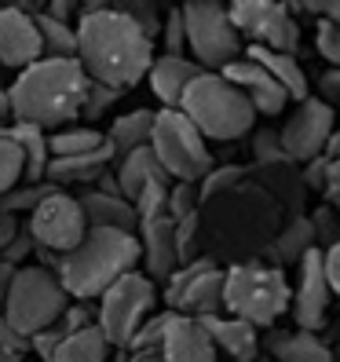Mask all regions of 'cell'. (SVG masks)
<instances>
[{"instance_id":"obj_10","label":"cell","mask_w":340,"mask_h":362,"mask_svg":"<svg viewBox=\"0 0 340 362\" xmlns=\"http://www.w3.org/2000/svg\"><path fill=\"white\" fill-rule=\"evenodd\" d=\"M227 15L242 45L271 48L282 55H296V48H300V23L282 0H235V4H227Z\"/></svg>"},{"instance_id":"obj_34","label":"cell","mask_w":340,"mask_h":362,"mask_svg":"<svg viewBox=\"0 0 340 362\" xmlns=\"http://www.w3.org/2000/svg\"><path fill=\"white\" fill-rule=\"evenodd\" d=\"M158 55H187V33H183V11L168 8L161 18V37H158Z\"/></svg>"},{"instance_id":"obj_4","label":"cell","mask_w":340,"mask_h":362,"mask_svg":"<svg viewBox=\"0 0 340 362\" xmlns=\"http://www.w3.org/2000/svg\"><path fill=\"white\" fill-rule=\"evenodd\" d=\"M180 114L205 136V143H230L252 136V129H257V110L220 74H201L190 84L187 95L180 99Z\"/></svg>"},{"instance_id":"obj_7","label":"cell","mask_w":340,"mask_h":362,"mask_svg":"<svg viewBox=\"0 0 340 362\" xmlns=\"http://www.w3.org/2000/svg\"><path fill=\"white\" fill-rule=\"evenodd\" d=\"M183 11V33H187V59L201 66L205 74H220L235 59H242L245 45L220 0H187Z\"/></svg>"},{"instance_id":"obj_1","label":"cell","mask_w":340,"mask_h":362,"mask_svg":"<svg viewBox=\"0 0 340 362\" xmlns=\"http://www.w3.org/2000/svg\"><path fill=\"white\" fill-rule=\"evenodd\" d=\"M158 45L114 4H77V62L88 81L129 92L151 74Z\"/></svg>"},{"instance_id":"obj_54","label":"cell","mask_w":340,"mask_h":362,"mask_svg":"<svg viewBox=\"0 0 340 362\" xmlns=\"http://www.w3.org/2000/svg\"><path fill=\"white\" fill-rule=\"evenodd\" d=\"M0 362H23V358H15V355H4V351H0Z\"/></svg>"},{"instance_id":"obj_26","label":"cell","mask_w":340,"mask_h":362,"mask_svg":"<svg viewBox=\"0 0 340 362\" xmlns=\"http://www.w3.org/2000/svg\"><path fill=\"white\" fill-rule=\"evenodd\" d=\"M114 165V154H92V158H52L45 183L55 190H66V187H95V180Z\"/></svg>"},{"instance_id":"obj_5","label":"cell","mask_w":340,"mask_h":362,"mask_svg":"<svg viewBox=\"0 0 340 362\" xmlns=\"http://www.w3.org/2000/svg\"><path fill=\"white\" fill-rule=\"evenodd\" d=\"M289 311V279L279 264H235L223 271V315L271 329Z\"/></svg>"},{"instance_id":"obj_12","label":"cell","mask_w":340,"mask_h":362,"mask_svg":"<svg viewBox=\"0 0 340 362\" xmlns=\"http://www.w3.org/2000/svg\"><path fill=\"white\" fill-rule=\"evenodd\" d=\"M23 227L30 230L33 245L52 252V257L74 252L84 242V234H88V220H84V209H81L77 194H66V190H55V187L26 216Z\"/></svg>"},{"instance_id":"obj_55","label":"cell","mask_w":340,"mask_h":362,"mask_svg":"<svg viewBox=\"0 0 340 362\" xmlns=\"http://www.w3.org/2000/svg\"><path fill=\"white\" fill-rule=\"evenodd\" d=\"M333 362H340V344H336V348H333Z\"/></svg>"},{"instance_id":"obj_37","label":"cell","mask_w":340,"mask_h":362,"mask_svg":"<svg viewBox=\"0 0 340 362\" xmlns=\"http://www.w3.org/2000/svg\"><path fill=\"white\" fill-rule=\"evenodd\" d=\"M165 322H168V311H154V315L136 329V337L129 340V348H132V351H161Z\"/></svg>"},{"instance_id":"obj_52","label":"cell","mask_w":340,"mask_h":362,"mask_svg":"<svg viewBox=\"0 0 340 362\" xmlns=\"http://www.w3.org/2000/svg\"><path fill=\"white\" fill-rule=\"evenodd\" d=\"M11 274H15V267H8L4 260H0V311H4V300H8V286H11Z\"/></svg>"},{"instance_id":"obj_43","label":"cell","mask_w":340,"mask_h":362,"mask_svg":"<svg viewBox=\"0 0 340 362\" xmlns=\"http://www.w3.org/2000/svg\"><path fill=\"white\" fill-rule=\"evenodd\" d=\"M238 176H242L238 165H216V168H212V173L198 183V198H201V202H205V198H216L220 190H223L227 183H235Z\"/></svg>"},{"instance_id":"obj_14","label":"cell","mask_w":340,"mask_h":362,"mask_svg":"<svg viewBox=\"0 0 340 362\" xmlns=\"http://www.w3.org/2000/svg\"><path fill=\"white\" fill-rule=\"evenodd\" d=\"M293 271H296V286H289L293 322H296V329H304V333H318V329L326 326L329 304H333V289L326 282L322 249H311Z\"/></svg>"},{"instance_id":"obj_40","label":"cell","mask_w":340,"mask_h":362,"mask_svg":"<svg viewBox=\"0 0 340 362\" xmlns=\"http://www.w3.org/2000/svg\"><path fill=\"white\" fill-rule=\"evenodd\" d=\"M252 158H257L260 165H289L286 151H282V143H279V132H252Z\"/></svg>"},{"instance_id":"obj_11","label":"cell","mask_w":340,"mask_h":362,"mask_svg":"<svg viewBox=\"0 0 340 362\" xmlns=\"http://www.w3.org/2000/svg\"><path fill=\"white\" fill-rule=\"evenodd\" d=\"M161 300L172 315L198 318V322L212 315H223V271L209 257L180 264L172 271V279L165 282Z\"/></svg>"},{"instance_id":"obj_33","label":"cell","mask_w":340,"mask_h":362,"mask_svg":"<svg viewBox=\"0 0 340 362\" xmlns=\"http://www.w3.org/2000/svg\"><path fill=\"white\" fill-rule=\"evenodd\" d=\"M114 8H117L121 15H129L132 23L158 45V37H161V18H165L158 4H143V0H121V4H114Z\"/></svg>"},{"instance_id":"obj_39","label":"cell","mask_w":340,"mask_h":362,"mask_svg":"<svg viewBox=\"0 0 340 362\" xmlns=\"http://www.w3.org/2000/svg\"><path fill=\"white\" fill-rule=\"evenodd\" d=\"M121 99V92H114V88H106V84H88V95H84V106H81V117L84 121H99L110 106Z\"/></svg>"},{"instance_id":"obj_38","label":"cell","mask_w":340,"mask_h":362,"mask_svg":"<svg viewBox=\"0 0 340 362\" xmlns=\"http://www.w3.org/2000/svg\"><path fill=\"white\" fill-rule=\"evenodd\" d=\"M88 326H95V308H92V304H81V300H70L66 311H62V315H59V322H55L59 337L81 333V329H88Z\"/></svg>"},{"instance_id":"obj_36","label":"cell","mask_w":340,"mask_h":362,"mask_svg":"<svg viewBox=\"0 0 340 362\" xmlns=\"http://www.w3.org/2000/svg\"><path fill=\"white\" fill-rule=\"evenodd\" d=\"M198 183H172V190H168V220L180 223L187 216H198Z\"/></svg>"},{"instance_id":"obj_47","label":"cell","mask_w":340,"mask_h":362,"mask_svg":"<svg viewBox=\"0 0 340 362\" xmlns=\"http://www.w3.org/2000/svg\"><path fill=\"white\" fill-rule=\"evenodd\" d=\"M311 95H318L322 103H329L336 110V106H340V70H326L322 77H318V84L311 88Z\"/></svg>"},{"instance_id":"obj_35","label":"cell","mask_w":340,"mask_h":362,"mask_svg":"<svg viewBox=\"0 0 340 362\" xmlns=\"http://www.w3.org/2000/svg\"><path fill=\"white\" fill-rule=\"evenodd\" d=\"M23 183V154H18V146L0 132V194H8Z\"/></svg>"},{"instance_id":"obj_22","label":"cell","mask_w":340,"mask_h":362,"mask_svg":"<svg viewBox=\"0 0 340 362\" xmlns=\"http://www.w3.org/2000/svg\"><path fill=\"white\" fill-rule=\"evenodd\" d=\"M260 351H267V362H333V348L318 333L304 329H279L267 340H260Z\"/></svg>"},{"instance_id":"obj_53","label":"cell","mask_w":340,"mask_h":362,"mask_svg":"<svg viewBox=\"0 0 340 362\" xmlns=\"http://www.w3.org/2000/svg\"><path fill=\"white\" fill-rule=\"evenodd\" d=\"M11 117V106H8V88H0V121Z\"/></svg>"},{"instance_id":"obj_6","label":"cell","mask_w":340,"mask_h":362,"mask_svg":"<svg viewBox=\"0 0 340 362\" xmlns=\"http://www.w3.org/2000/svg\"><path fill=\"white\" fill-rule=\"evenodd\" d=\"M66 304H70V296L62 289L59 274L52 267L26 264L11 274L8 300H4V311L0 315L23 337H33L40 329H52L59 322V315L66 311Z\"/></svg>"},{"instance_id":"obj_45","label":"cell","mask_w":340,"mask_h":362,"mask_svg":"<svg viewBox=\"0 0 340 362\" xmlns=\"http://www.w3.org/2000/svg\"><path fill=\"white\" fill-rule=\"evenodd\" d=\"M0 351L15 358H30V337H23L4 315H0Z\"/></svg>"},{"instance_id":"obj_51","label":"cell","mask_w":340,"mask_h":362,"mask_svg":"<svg viewBox=\"0 0 340 362\" xmlns=\"http://www.w3.org/2000/svg\"><path fill=\"white\" fill-rule=\"evenodd\" d=\"M18 230H23V223H18L15 216H8V212H0V252L18 238Z\"/></svg>"},{"instance_id":"obj_18","label":"cell","mask_w":340,"mask_h":362,"mask_svg":"<svg viewBox=\"0 0 340 362\" xmlns=\"http://www.w3.org/2000/svg\"><path fill=\"white\" fill-rule=\"evenodd\" d=\"M161 362H220V355L198 318H183L168 311L165 337H161Z\"/></svg>"},{"instance_id":"obj_31","label":"cell","mask_w":340,"mask_h":362,"mask_svg":"<svg viewBox=\"0 0 340 362\" xmlns=\"http://www.w3.org/2000/svg\"><path fill=\"white\" fill-rule=\"evenodd\" d=\"M311 249H318L311 220L307 216H293V223H286V230L279 234V242H274V260H279V267H286V264L296 267Z\"/></svg>"},{"instance_id":"obj_27","label":"cell","mask_w":340,"mask_h":362,"mask_svg":"<svg viewBox=\"0 0 340 362\" xmlns=\"http://www.w3.org/2000/svg\"><path fill=\"white\" fill-rule=\"evenodd\" d=\"M151 129H154V110H129V114H117L110 132H106V143L114 151V161H121L124 154L139 151V146H151Z\"/></svg>"},{"instance_id":"obj_23","label":"cell","mask_w":340,"mask_h":362,"mask_svg":"<svg viewBox=\"0 0 340 362\" xmlns=\"http://www.w3.org/2000/svg\"><path fill=\"white\" fill-rule=\"evenodd\" d=\"M77 202H81V209H84V220H88V227L129 230V234H136V227H139L132 202L121 198V194H102V190L88 187L84 194H77Z\"/></svg>"},{"instance_id":"obj_29","label":"cell","mask_w":340,"mask_h":362,"mask_svg":"<svg viewBox=\"0 0 340 362\" xmlns=\"http://www.w3.org/2000/svg\"><path fill=\"white\" fill-rule=\"evenodd\" d=\"M55 362H110V344H106L99 326H88L59 340Z\"/></svg>"},{"instance_id":"obj_2","label":"cell","mask_w":340,"mask_h":362,"mask_svg":"<svg viewBox=\"0 0 340 362\" xmlns=\"http://www.w3.org/2000/svg\"><path fill=\"white\" fill-rule=\"evenodd\" d=\"M88 74L77 59H40L23 74H15L8 88V106L18 124H33L40 132L70 129L81 117L84 95H88Z\"/></svg>"},{"instance_id":"obj_20","label":"cell","mask_w":340,"mask_h":362,"mask_svg":"<svg viewBox=\"0 0 340 362\" xmlns=\"http://www.w3.org/2000/svg\"><path fill=\"white\" fill-rule=\"evenodd\" d=\"M205 70L194 66L187 55H158L151 74H146V84H151L154 99L161 103V110H180V99L187 95V88L201 77Z\"/></svg>"},{"instance_id":"obj_3","label":"cell","mask_w":340,"mask_h":362,"mask_svg":"<svg viewBox=\"0 0 340 362\" xmlns=\"http://www.w3.org/2000/svg\"><path fill=\"white\" fill-rule=\"evenodd\" d=\"M129 271H139V238L129 230H106V227H88L84 242L66 257H59L55 264V274L66 296L81 304L99 300Z\"/></svg>"},{"instance_id":"obj_57","label":"cell","mask_w":340,"mask_h":362,"mask_svg":"<svg viewBox=\"0 0 340 362\" xmlns=\"http://www.w3.org/2000/svg\"><path fill=\"white\" fill-rule=\"evenodd\" d=\"M260 362H267V358H260Z\"/></svg>"},{"instance_id":"obj_8","label":"cell","mask_w":340,"mask_h":362,"mask_svg":"<svg viewBox=\"0 0 340 362\" xmlns=\"http://www.w3.org/2000/svg\"><path fill=\"white\" fill-rule=\"evenodd\" d=\"M151 151L165 173L172 176V183H201L216 168L205 136L180 110H154Z\"/></svg>"},{"instance_id":"obj_16","label":"cell","mask_w":340,"mask_h":362,"mask_svg":"<svg viewBox=\"0 0 340 362\" xmlns=\"http://www.w3.org/2000/svg\"><path fill=\"white\" fill-rule=\"evenodd\" d=\"M136 238H139V264H143V274H146L154 286H158V282H168V279H172V271L180 267L176 223L168 220V216L151 220V223H139Z\"/></svg>"},{"instance_id":"obj_19","label":"cell","mask_w":340,"mask_h":362,"mask_svg":"<svg viewBox=\"0 0 340 362\" xmlns=\"http://www.w3.org/2000/svg\"><path fill=\"white\" fill-rule=\"evenodd\" d=\"M201 326L212 340L216 355H227V362H257L260 355V329H252L249 322L235 315H212L201 318Z\"/></svg>"},{"instance_id":"obj_13","label":"cell","mask_w":340,"mask_h":362,"mask_svg":"<svg viewBox=\"0 0 340 362\" xmlns=\"http://www.w3.org/2000/svg\"><path fill=\"white\" fill-rule=\"evenodd\" d=\"M333 132H336V110L318 95H307L304 103H296L293 114L286 117L279 143H282V151L293 165H307L311 158L322 154V146L329 143Z\"/></svg>"},{"instance_id":"obj_17","label":"cell","mask_w":340,"mask_h":362,"mask_svg":"<svg viewBox=\"0 0 340 362\" xmlns=\"http://www.w3.org/2000/svg\"><path fill=\"white\" fill-rule=\"evenodd\" d=\"M220 77H223L227 84H235V88L249 99V106L257 110V117H260V114H264V117H274V114H282L286 106H289V95L257 66V62L245 59V55L235 59L230 66H223Z\"/></svg>"},{"instance_id":"obj_25","label":"cell","mask_w":340,"mask_h":362,"mask_svg":"<svg viewBox=\"0 0 340 362\" xmlns=\"http://www.w3.org/2000/svg\"><path fill=\"white\" fill-rule=\"evenodd\" d=\"M114 176H117V187L124 198H136L146 183H172V176L161 168V161L154 158L151 146H139V151L124 154L121 161H114Z\"/></svg>"},{"instance_id":"obj_21","label":"cell","mask_w":340,"mask_h":362,"mask_svg":"<svg viewBox=\"0 0 340 362\" xmlns=\"http://www.w3.org/2000/svg\"><path fill=\"white\" fill-rule=\"evenodd\" d=\"M242 55L257 62V66L289 95V103H304L311 95V77L304 74L296 55H282V52H271V48H252V45H245Z\"/></svg>"},{"instance_id":"obj_46","label":"cell","mask_w":340,"mask_h":362,"mask_svg":"<svg viewBox=\"0 0 340 362\" xmlns=\"http://www.w3.org/2000/svg\"><path fill=\"white\" fill-rule=\"evenodd\" d=\"M59 329L52 326V329H40V333H33L30 337V358L33 362H55V351H59Z\"/></svg>"},{"instance_id":"obj_58","label":"cell","mask_w":340,"mask_h":362,"mask_svg":"<svg viewBox=\"0 0 340 362\" xmlns=\"http://www.w3.org/2000/svg\"><path fill=\"white\" fill-rule=\"evenodd\" d=\"M257 362H260V358H257Z\"/></svg>"},{"instance_id":"obj_50","label":"cell","mask_w":340,"mask_h":362,"mask_svg":"<svg viewBox=\"0 0 340 362\" xmlns=\"http://www.w3.org/2000/svg\"><path fill=\"white\" fill-rule=\"evenodd\" d=\"M326 202H329V209L333 212H340V161H333V168H329V180H326Z\"/></svg>"},{"instance_id":"obj_48","label":"cell","mask_w":340,"mask_h":362,"mask_svg":"<svg viewBox=\"0 0 340 362\" xmlns=\"http://www.w3.org/2000/svg\"><path fill=\"white\" fill-rule=\"evenodd\" d=\"M329 168H333V161H326L322 154H318V158H311V161L304 165V183H307L311 190H326Z\"/></svg>"},{"instance_id":"obj_24","label":"cell","mask_w":340,"mask_h":362,"mask_svg":"<svg viewBox=\"0 0 340 362\" xmlns=\"http://www.w3.org/2000/svg\"><path fill=\"white\" fill-rule=\"evenodd\" d=\"M0 132H4L18 146V154H23V183H30V187L45 183V173H48V165H52L48 132L33 129V124H18V121H11L8 129H0Z\"/></svg>"},{"instance_id":"obj_44","label":"cell","mask_w":340,"mask_h":362,"mask_svg":"<svg viewBox=\"0 0 340 362\" xmlns=\"http://www.w3.org/2000/svg\"><path fill=\"white\" fill-rule=\"evenodd\" d=\"M33 252H37V245H33V238H30V230L23 227V230H18V238L4 249V252H0V260H4L8 267H26L30 264V257H33Z\"/></svg>"},{"instance_id":"obj_28","label":"cell","mask_w":340,"mask_h":362,"mask_svg":"<svg viewBox=\"0 0 340 362\" xmlns=\"http://www.w3.org/2000/svg\"><path fill=\"white\" fill-rule=\"evenodd\" d=\"M52 158H92V154H114L106 132L92 129V124H70V129H59L48 136Z\"/></svg>"},{"instance_id":"obj_30","label":"cell","mask_w":340,"mask_h":362,"mask_svg":"<svg viewBox=\"0 0 340 362\" xmlns=\"http://www.w3.org/2000/svg\"><path fill=\"white\" fill-rule=\"evenodd\" d=\"M33 23L40 33V52H45V59H77V26L74 23H59L48 11H37Z\"/></svg>"},{"instance_id":"obj_41","label":"cell","mask_w":340,"mask_h":362,"mask_svg":"<svg viewBox=\"0 0 340 362\" xmlns=\"http://www.w3.org/2000/svg\"><path fill=\"white\" fill-rule=\"evenodd\" d=\"M315 48L329 62V70H340V26L336 23H318L315 26Z\"/></svg>"},{"instance_id":"obj_56","label":"cell","mask_w":340,"mask_h":362,"mask_svg":"<svg viewBox=\"0 0 340 362\" xmlns=\"http://www.w3.org/2000/svg\"><path fill=\"white\" fill-rule=\"evenodd\" d=\"M23 362H33V358H23Z\"/></svg>"},{"instance_id":"obj_49","label":"cell","mask_w":340,"mask_h":362,"mask_svg":"<svg viewBox=\"0 0 340 362\" xmlns=\"http://www.w3.org/2000/svg\"><path fill=\"white\" fill-rule=\"evenodd\" d=\"M322 260H326V282H329L333 296H340V242L322 252Z\"/></svg>"},{"instance_id":"obj_42","label":"cell","mask_w":340,"mask_h":362,"mask_svg":"<svg viewBox=\"0 0 340 362\" xmlns=\"http://www.w3.org/2000/svg\"><path fill=\"white\" fill-rule=\"evenodd\" d=\"M198 230H201V223H198V216H187V220H180L176 223V252H180V264H190V260H198Z\"/></svg>"},{"instance_id":"obj_9","label":"cell","mask_w":340,"mask_h":362,"mask_svg":"<svg viewBox=\"0 0 340 362\" xmlns=\"http://www.w3.org/2000/svg\"><path fill=\"white\" fill-rule=\"evenodd\" d=\"M154 304H158V286L143 271H129L124 279H117L95 300V326L102 329L106 344L117 351L129 348L136 329L154 315Z\"/></svg>"},{"instance_id":"obj_15","label":"cell","mask_w":340,"mask_h":362,"mask_svg":"<svg viewBox=\"0 0 340 362\" xmlns=\"http://www.w3.org/2000/svg\"><path fill=\"white\" fill-rule=\"evenodd\" d=\"M40 59H45V52H40V33L33 15L18 4H4L0 8V66L23 74Z\"/></svg>"},{"instance_id":"obj_32","label":"cell","mask_w":340,"mask_h":362,"mask_svg":"<svg viewBox=\"0 0 340 362\" xmlns=\"http://www.w3.org/2000/svg\"><path fill=\"white\" fill-rule=\"evenodd\" d=\"M48 183H37V187H30V183H18L15 190H8V194H0V212H8V216H30V212L45 202V194H48Z\"/></svg>"}]
</instances>
